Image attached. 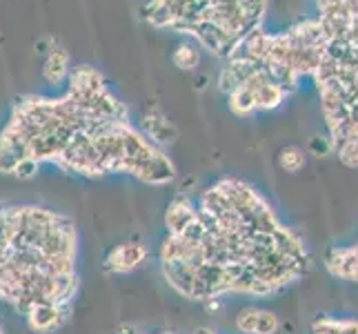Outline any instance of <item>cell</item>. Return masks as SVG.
<instances>
[{
	"instance_id": "4fadbf2b",
	"label": "cell",
	"mask_w": 358,
	"mask_h": 334,
	"mask_svg": "<svg viewBox=\"0 0 358 334\" xmlns=\"http://www.w3.org/2000/svg\"><path fill=\"white\" fill-rule=\"evenodd\" d=\"M174 63L182 69H194L199 65V54H196V49L192 47H180L174 54Z\"/></svg>"
},
{
	"instance_id": "7c38bea8",
	"label": "cell",
	"mask_w": 358,
	"mask_h": 334,
	"mask_svg": "<svg viewBox=\"0 0 358 334\" xmlns=\"http://www.w3.org/2000/svg\"><path fill=\"white\" fill-rule=\"evenodd\" d=\"M341 158V163L350 169H358V139L345 141L334 150Z\"/></svg>"
},
{
	"instance_id": "8992f818",
	"label": "cell",
	"mask_w": 358,
	"mask_h": 334,
	"mask_svg": "<svg viewBox=\"0 0 358 334\" xmlns=\"http://www.w3.org/2000/svg\"><path fill=\"white\" fill-rule=\"evenodd\" d=\"M196 209H199V207L192 203V199H187V196H176V199L169 203L167 212H165L167 234H171V237H178V234L196 218Z\"/></svg>"
},
{
	"instance_id": "277c9868",
	"label": "cell",
	"mask_w": 358,
	"mask_h": 334,
	"mask_svg": "<svg viewBox=\"0 0 358 334\" xmlns=\"http://www.w3.org/2000/svg\"><path fill=\"white\" fill-rule=\"evenodd\" d=\"M241 334H276L280 330V321L274 312L263 307H243L234 319Z\"/></svg>"
},
{
	"instance_id": "5b68a950",
	"label": "cell",
	"mask_w": 358,
	"mask_h": 334,
	"mask_svg": "<svg viewBox=\"0 0 358 334\" xmlns=\"http://www.w3.org/2000/svg\"><path fill=\"white\" fill-rule=\"evenodd\" d=\"M327 270L331 277L358 283V243L331 252L327 256Z\"/></svg>"
},
{
	"instance_id": "5bb4252c",
	"label": "cell",
	"mask_w": 358,
	"mask_h": 334,
	"mask_svg": "<svg viewBox=\"0 0 358 334\" xmlns=\"http://www.w3.org/2000/svg\"><path fill=\"white\" fill-rule=\"evenodd\" d=\"M38 160H34V158H24V160H20V163L16 165V169H14V176L16 179H22V181H27V179H31L36 172H38Z\"/></svg>"
},
{
	"instance_id": "ba28073f",
	"label": "cell",
	"mask_w": 358,
	"mask_h": 334,
	"mask_svg": "<svg viewBox=\"0 0 358 334\" xmlns=\"http://www.w3.org/2000/svg\"><path fill=\"white\" fill-rule=\"evenodd\" d=\"M45 78L49 83H60L67 74H69V60H67V52H63L60 47H52V52L45 58Z\"/></svg>"
},
{
	"instance_id": "9c48e42d",
	"label": "cell",
	"mask_w": 358,
	"mask_h": 334,
	"mask_svg": "<svg viewBox=\"0 0 358 334\" xmlns=\"http://www.w3.org/2000/svg\"><path fill=\"white\" fill-rule=\"evenodd\" d=\"M314 334H358V321L350 319H318Z\"/></svg>"
},
{
	"instance_id": "52a82bcc",
	"label": "cell",
	"mask_w": 358,
	"mask_h": 334,
	"mask_svg": "<svg viewBox=\"0 0 358 334\" xmlns=\"http://www.w3.org/2000/svg\"><path fill=\"white\" fill-rule=\"evenodd\" d=\"M143 127H145V134L150 136L154 143H171L176 139V130L171 127V123L160 114V109L156 107L145 111Z\"/></svg>"
},
{
	"instance_id": "7a4b0ae2",
	"label": "cell",
	"mask_w": 358,
	"mask_h": 334,
	"mask_svg": "<svg viewBox=\"0 0 358 334\" xmlns=\"http://www.w3.org/2000/svg\"><path fill=\"white\" fill-rule=\"evenodd\" d=\"M147 261V247L141 241H127L116 245L105 256V272L109 274H129Z\"/></svg>"
},
{
	"instance_id": "6da1fadb",
	"label": "cell",
	"mask_w": 358,
	"mask_h": 334,
	"mask_svg": "<svg viewBox=\"0 0 358 334\" xmlns=\"http://www.w3.org/2000/svg\"><path fill=\"white\" fill-rule=\"evenodd\" d=\"M69 316V305H60V303H34L24 310V321L31 332H38V334H49L58 330L60 326L65 323Z\"/></svg>"
},
{
	"instance_id": "30bf717a",
	"label": "cell",
	"mask_w": 358,
	"mask_h": 334,
	"mask_svg": "<svg viewBox=\"0 0 358 334\" xmlns=\"http://www.w3.org/2000/svg\"><path fill=\"white\" fill-rule=\"evenodd\" d=\"M229 107H231L234 114L247 116V114H252V111H256V98L250 90L238 88L229 94Z\"/></svg>"
},
{
	"instance_id": "3957f363",
	"label": "cell",
	"mask_w": 358,
	"mask_h": 334,
	"mask_svg": "<svg viewBox=\"0 0 358 334\" xmlns=\"http://www.w3.org/2000/svg\"><path fill=\"white\" fill-rule=\"evenodd\" d=\"M131 176L141 179L147 185H167L176 179V167L163 152L156 150L150 158H145L136 165Z\"/></svg>"
},
{
	"instance_id": "8fae6325",
	"label": "cell",
	"mask_w": 358,
	"mask_h": 334,
	"mask_svg": "<svg viewBox=\"0 0 358 334\" xmlns=\"http://www.w3.org/2000/svg\"><path fill=\"white\" fill-rule=\"evenodd\" d=\"M278 165L280 169H285L287 174H296V172H301L305 167V154L303 150H299V147H285V150H280L278 154Z\"/></svg>"
}]
</instances>
